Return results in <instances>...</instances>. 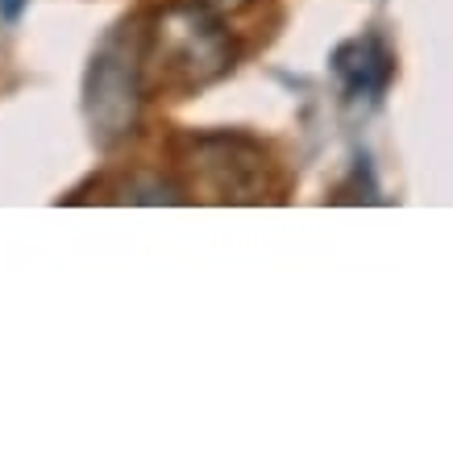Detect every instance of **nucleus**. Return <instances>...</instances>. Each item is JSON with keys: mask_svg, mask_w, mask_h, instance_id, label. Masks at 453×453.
Here are the masks:
<instances>
[{"mask_svg": "<svg viewBox=\"0 0 453 453\" xmlns=\"http://www.w3.org/2000/svg\"><path fill=\"white\" fill-rule=\"evenodd\" d=\"M192 166L204 171V179L220 192V200H254L262 188V150L250 138L237 134H208L196 138Z\"/></svg>", "mask_w": 453, "mask_h": 453, "instance_id": "nucleus-3", "label": "nucleus"}, {"mask_svg": "<svg viewBox=\"0 0 453 453\" xmlns=\"http://www.w3.org/2000/svg\"><path fill=\"white\" fill-rule=\"evenodd\" d=\"M21 13H26V0H0V17L4 21H17Z\"/></svg>", "mask_w": 453, "mask_h": 453, "instance_id": "nucleus-6", "label": "nucleus"}, {"mask_svg": "<svg viewBox=\"0 0 453 453\" xmlns=\"http://www.w3.org/2000/svg\"><path fill=\"white\" fill-rule=\"evenodd\" d=\"M333 71L342 75V88L349 104H374L387 92L395 63H391V50H387L383 42L374 38V34H366V38L345 42L342 50L333 55Z\"/></svg>", "mask_w": 453, "mask_h": 453, "instance_id": "nucleus-4", "label": "nucleus"}, {"mask_svg": "<svg viewBox=\"0 0 453 453\" xmlns=\"http://www.w3.org/2000/svg\"><path fill=\"white\" fill-rule=\"evenodd\" d=\"M208 9H237V4H246V0H200Z\"/></svg>", "mask_w": 453, "mask_h": 453, "instance_id": "nucleus-7", "label": "nucleus"}, {"mask_svg": "<svg viewBox=\"0 0 453 453\" xmlns=\"http://www.w3.org/2000/svg\"><path fill=\"white\" fill-rule=\"evenodd\" d=\"M121 200H129V204H183V192L175 183H166V179L138 175L121 188Z\"/></svg>", "mask_w": 453, "mask_h": 453, "instance_id": "nucleus-5", "label": "nucleus"}, {"mask_svg": "<svg viewBox=\"0 0 453 453\" xmlns=\"http://www.w3.org/2000/svg\"><path fill=\"white\" fill-rule=\"evenodd\" d=\"M142 58H146L142 34L134 26H117L96 46V55L83 71V117L92 129V142L104 150L138 134Z\"/></svg>", "mask_w": 453, "mask_h": 453, "instance_id": "nucleus-1", "label": "nucleus"}, {"mask_svg": "<svg viewBox=\"0 0 453 453\" xmlns=\"http://www.w3.org/2000/svg\"><path fill=\"white\" fill-rule=\"evenodd\" d=\"M154 50L166 75L179 83H212L234 67V42L208 4H175L154 26Z\"/></svg>", "mask_w": 453, "mask_h": 453, "instance_id": "nucleus-2", "label": "nucleus"}]
</instances>
